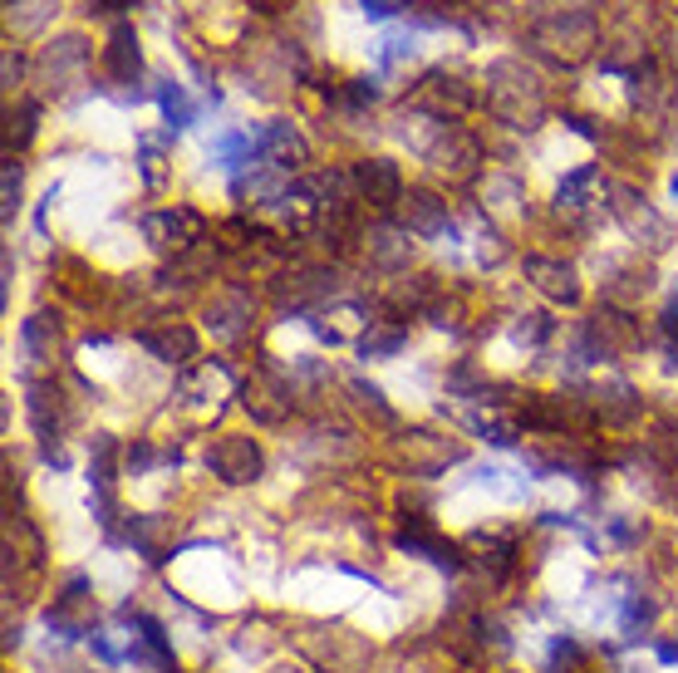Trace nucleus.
<instances>
[{
	"instance_id": "nucleus-9",
	"label": "nucleus",
	"mask_w": 678,
	"mask_h": 673,
	"mask_svg": "<svg viewBox=\"0 0 678 673\" xmlns=\"http://www.w3.org/2000/svg\"><path fill=\"white\" fill-rule=\"evenodd\" d=\"M398 546H403L408 556H423V561L448 565V570L457 565V551H452V546H443L438 536H428V531H403V536H398Z\"/></svg>"
},
{
	"instance_id": "nucleus-11",
	"label": "nucleus",
	"mask_w": 678,
	"mask_h": 673,
	"mask_svg": "<svg viewBox=\"0 0 678 673\" xmlns=\"http://www.w3.org/2000/svg\"><path fill=\"white\" fill-rule=\"evenodd\" d=\"M266 398H281V393L271 389L266 379H251V384L241 389V403H246V408H251V413H256L261 423H276V418H285V408H276V403H266Z\"/></svg>"
},
{
	"instance_id": "nucleus-3",
	"label": "nucleus",
	"mask_w": 678,
	"mask_h": 673,
	"mask_svg": "<svg viewBox=\"0 0 678 673\" xmlns=\"http://www.w3.org/2000/svg\"><path fill=\"white\" fill-rule=\"evenodd\" d=\"M354 177H359V192H364L374 207H394L398 202V168L389 158H364V163L354 168Z\"/></svg>"
},
{
	"instance_id": "nucleus-12",
	"label": "nucleus",
	"mask_w": 678,
	"mask_h": 673,
	"mask_svg": "<svg viewBox=\"0 0 678 673\" xmlns=\"http://www.w3.org/2000/svg\"><path fill=\"white\" fill-rule=\"evenodd\" d=\"M20 339H25V349H35V354H45V349H55L59 325H55V320H50V315H35V320H25V330H20Z\"/></svg>"
},
{
	"instance_id": "nucleus-18",
	"label": "nucleus",
	"mask_w": 678,
	"mask_h": 673,
	"mask_svg": "<svg viewBox=\"0 0 678 673\" xmlns=\"http://www.w3.org/2000/svg\"><path fill=\"white\" fill-rule=\"evenodd\" d=\"M664 330H669V335L678 339V305H674V310H669V315H664Z\"/></svg>"
},
{
	"instance_id": "nucleus-7",
	"label": "nucleus",
	"mask_w": 678,
	"mask_h": 673,
	"mask_svg": "<svg viewBox=\"0 0 678 673\" xmlns=\"http://www.w3.org/2000/svg\"><path fill=\"white\" fill-rule=\"evenodd\" d=\"M143 344H148L158 359H168V364H182V359H192V354H197V335H192V330H182V325H172V330H148Z\"/></svg>"
},
{
	"instance_id": "nucleus-21",
	"label": "nucleus",
	"mask_w": 678,
	"mask_h": 673,
	"mask_svg": "<svg viewBox=\"0 0 678 673\" xmlns=\"http://www.w3.org/2000/svg\"><path fill=\"white\" fill-rule=\"evenodd\" d=\"M674 374H678V359H674Z\"/></svg>"
},
{
	"instance_id": "nucleus-6",
	"label": "nucleus",
	"mask_w": 678,
	"mask_h": 673,
	"mask_svg": "<svg viewBox=\"0 0 678 673\" xmlns=\"http://www.w3.org/2000/svg\"><path fill=\"white\" fill-rule=\"evenodd\" d=\"M109 74L113 79H123V84H133L138 79V69H143V55H138V40H133V30L128 25H118L109 40Z\"/></svg>"
},
{
	"instance_id": "nucleus-1",
	"label": "nucleus",
	"mask_w": 678,
	"mask_h": 673,
	"mask_svg": "<svg viewBox=\"0 0 678 673\" xmlns=\"http://www.w3.org/2000/svg\"><path fill=\"white\" fill-rule=\"evenodd\" d=\"M207 467L222 477V482H251L261 472V448L251 438H217L207 448Z\"/></svg>"
},
{
	"instance_id": "nucleus-2",
	"label": "nucleus",
	"mask_w": 678,
	"mask_h": 673,
	"mask_svg": "<svg viewBox=\"0 0 678 673\" xmlns=\"http://www.w3.org/2000/svg\"><path fill=\"white\" fill-rule=\"evenodd\" d=\"M143 236L158 246V251H182L192 241H202V217L187 212V207H172V212H153L143 222Z\"/></svg>"
},
{
	"instance_id": "nucleus-10",
	"label": "nucleus",
	"mask_w": 678,
	"mask_h": 673,
	"mask_svg": "<svg viewBox=\"0 0 678 673\" xmlns=\"http://www.w3.org/2000/svg\"><path fill=\"white\" fill-rule=\"evenodd\" d=\"M153 99L163 104V113H168L172 128H187V123L197 118V109H192V104H187V94H182V84H168V79H163V84L153 89Z\"/></svg>"
},
{
	"instance_id": "nucleus-16",
	"label": "nucleus",
	"mask_w": 678,
	"mask_h": 673,
	"mask_svg": "<svg viewBox=\"0 0 678 673\" xmlns=\"http://www.w3.org/2000/svg\"><path fill=\"white\" fill-rule=\"evenodd\" d=\"M354 393H359V403H369L374 413H384V418H394V413H389V403H384V393L374 389V384H354Z\"/></svg>"
},
{
	"instance_id": "nucleus-5",
	"label": "nucleus",
	"mask_w": 678,
	"mask_h": 673,
	"mask_svg": "<svg viewBox=\"0 0 678 673\" xmlns=\"http://www.w3.org/2000/svg\"><path fill=\"white\" fill-rule=\"evenodd\" d=\"M526 276L541 285L551 300H575V295H580V285H575V271H570V266H561V261L531 256V261H526Z\"/></svg>"
},
{
	"instance_id": "nucleus-15",
	"label": "nucleus",
	"mask_w": 678,
	"mask_h": 673,
	"mask_svg": "<svg viewBox=\"0 0 678 673\" xmlns=\"http://www.w3.org/2000/svg\"><path fill=\"white\" fill-rule=\"evenodd\" d=\"M398 10H403V0H364V15H369V20H394Z\"/></svg>"
},
{
	"instance_id": "nucleus-13",
	"label": "nucleus",
	"mask_w": 678,
	"mask_h": 673,
	"mask_svg": "<svg viewBox=\"0 0 678 673\" xmlns=\"http://www.w3.org/2000/svg\"><path fill=\"white\" fill-rule=\"evenodd\" d=\"M138 629H143V644L158 654V664H172V649H168V639H163V624H158V619H148V615H138Z\"/></svg>"
},
{
	"instance_id": "nucleus-8",
	"label": "nucleus",
	"mask_w": 678,
	"mask_h": 673,
	"mask_svg": "<svg viewBox=\"0 0 678 673\" xmlns=\"http://www.w3.org/2000/svg\"><path fill=\"white\" fill-rule=\"evenodd\" d=\"M408 226L423 231V236H438V231H448V207L438 197L418 192V197H408Z\"/></svg>"
},
{
	"instance_id": "nucleus-14",
	"label": "nucleus",
	"mask_w": 678,
	"mask_h": 673,
	"mask_svg": "<svg viewBox=\"0 0 678 673\" xmlns=\"http://www.w3.org/2000/svg\"><path fill=\"white\" fill-rule=\"evenodd\" d=\"M398 344H403V330H389V335H369L359 349H364V359H374V354H394Z\"/></svg>"
},
{
	"instance_id": "nucleus-4",
	"label": "nucleus",
	"mask_w": 678,
	"mask_h": 673,
	"mask_svg": "<svg viewBox=\"0 0 678 673\" xmlns=\"http://www.w3.org/2000/svg\"><path fill=\"white\" fill-rule=\"evenodd\" d=\"M256 158H266L276 168H295L305 158V143L290 133V123H271V128L256 133Z\"/></svg>"
},
{
	"instance_id": "nucleus-17",
	"label": "nucleus",
	"mask_w": 678,
	"mask_h": 673,
	"mask_svg": "<svg viewBox=\"0 0 678 673\" xmlns=\"http://www.w3.org/2000/svg\"><path fill=\"white\" fill-rule=\"evenodd\" d=\"M5 79H10V84L20 79V59H15V55H5Z\"/></svg>"
},
{
	"instance_id": "nucleus-19",
	"label": "nucleus",
	"mask_w": 678,
	"mask_h": 673,
	"mask_svg": "<svg viewBox=\"0 0 678 673\" xmlns=\"http://www.w3.org/2000/svg\"><path fill=\"white\" fill-rule=\"evenodd\" d=\"M659 659H664V664H678V644H664V649H659Z\"/></svg>"
},
{
	"instance_id": "nucleus-20",
	"label": "nucleus",
	"mask_w": 678,
	"mask_h": 673,
	"mask_svg": "<svg viewBox=\"0 0 678 673\" xmlns=\"http://www.w3.org/2000/svg\"><path fill=\"white\" fill-rule=\"evenodd\" d=\"M674 192H678V177H674Z\"/></svg>"
}]
</instances>
